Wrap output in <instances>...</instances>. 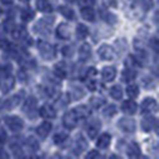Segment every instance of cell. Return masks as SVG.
Segmentation results:
<instances>
[{"label": "cell", "mask_w": 159, "mask_h": 159, "mask_svg": "<svg viewBox=\"0 0 159 159\" xmlns=\"http://www.w3.org/2000/svg\"><path fill=\"white\" fill-rule=\"evenodd\" d=\"M6 123H7V126L12 130H18V129H20V128L23 127L22 121L18 119V117H8L6 120Z\"/></svg>", "instance_id": "6da1fadb"}, {"label": "cell", "mask_w": 159, "mask_h": 159, "mask_svg": "<svg viewBox=\"0 0 159 159\" xmlns=\"http://www.w3.org/2000/svg\"><path fill=\"white\" fill-rule=\"evenodd\" d=\"M99 55L102 59H105V60H109V59H112V50L109 46H103V47L99 49Z\"/></svg>", "instance_id": "7a4b0ae2"}, {"label": "cell", "mask_w": 159, "mask_h": 159, "mask_svg": "<svg viewBox=\"0 0 159 159\" xmlns=\"http://www.w3.org/2000/svg\"><path fill=\"white\" fill-rule=\"evenodd\" d=\"M115 74H116V71H115V68H112V67H105L102 72V75H103V78L105 80H111L115 78Z\"/></svg>", "instance_id": "3957f363"}, {"label": "cell", "mask_w": 159, "mask_h": 159, "mask_svg": "<svg viewBox=\"0 0 159 159\" xmlns=\"http://www.w3.org/2000/svg\"><path fill=\"white\" fill-rule=\"evenodd\" d=\"M120 127L123 128L126 132H133L134 130V122L132 120H121Z\"/></svg>", "instance_id": "277c9868"}, {"label": "cell", "mask_w": 159, "mask_h": 159, "mask_svg": "<svg viewBox=\"0 0 159 159\" xmlns=\"http://www.w3.org/2000/svg\"><path fill=\"white\" fill-rule=\"evenodd\" d=\"M49 130H50V125L48 122H44V123H42L40 127L37 128V134L41 135L42 138H44V136L48 135Z\"/></svg>", "instance_id": "5b68a950"}, {"label": "cell", "mask_w": 159, "mask_h": 159, "mask_svg": "<svg viewBox=\"0 0 159 159\" xmlns=\"http://www.w3.org/2000/svg\"><path fill=\"white\" fill-rule=\"evenodd\" d=\"M122 109L125 110L126 112H130V114H133V112H135L136 110V104L134 103V102H125L123 103V105H122Z\"/></svg>", "instance_id": "8992f818"}, {"label": "cell", "mask_w": 159, "mask_h": 159, "mask_svg": "<svg viewBox=\"0 0 159 159\" xmlns=\"http://www.w3.org/2000/svg\"><path fill=\"white\" fill-rule=\"evenodd\" d=\"M109 143H110V136L108 135V134H103V135L101 136L99 141L97 143V146L102 147V148H105V147L109 146Z\"/></svg>", "instance_id": "52a82bcc"}, {"label": "cell", "mask_w": 159, "mask_h": 159, "mask_svg": "<svg viewBox=\"0 0 159 159\" xmlns=\"http://www.w3.org/2000/svg\"><path fill=\"white\" fill-rule=\"evenodd\" d=\"M81 15L84 16L85 19H88V20H93V18H95V15H93V11H92V8L90 7H84L81 10Z\"/></svg>", "instance_id": "ba28073f"}, {"label": "cell", "mask_w": 159, "mask_h": 159, "mask_svg": "<svg viewBox=\"0 0 159 159\" xmlns=\"http://www.w3.org/2000/svg\"><path fill=\"white\" fill-rule=\"evenodd\" d=\"M41 114H42V116L48 117V119H52V117H54V116H55V112L53 111V109H52L50 107H43Z\"/></svg>", "instance_id": "9c48e42d"}, {"label": "cell", "mask_w": 159, "mask_h": 159, "mask_svg": "<svg viewBox=\"0 0 159 159\" xmlns=\"http://www.w3.org/2000/svg\"><path fill=\"white\" fill-rule=\"evenodd\" d=\"M39 8L42 11H47V12L52 11V7L47 2V0H39Z\"/></svg>", "instance_id": "30bf717a"}, {"label": "cell", "mask_w": 159, "mask_h": 159, "mask_svg": "<svg viewBox=\"0 0 159 159\" xmlns=\"http://www.w3.org/2000/svg\"><path fill=\"white\" fill-rule=\"evenodd\" d=\"M110 95L114 97V98H116V99H119L121 98V96H122V90L120 86H114L111 89V91H110Z\"/></svg>", "instance_id": "8fae6325"}, {"label": "cell", "mask_w": 159, "mask_h": 159, "mask_svg": "<svg viewBox=\"0 0 159 159\" xmlns=\"http://www.w3.org/2000/svg\"><path fill=\"white\" fill-rule=\"evenodd\" d=\"M127 91H128V95L130 96V97H136L138 96V88H136L135 85L128 86Z\"/></svg>", "instance_id": "7c38bea8"}, {"label": "cell", "mask_w": 159, "mask_h": 159, "mask_svg": "<svg viewBox=\"0 0 159 159\" xmlns=\"http://www.w3.org/2000/svg\"><path fill=\"white\" fill-rule=\"evenodd\" d=\"M60 11H61V12H62V13H64L67 18H73V17H74V12L72 11L71 8H67V7L62 8V7H61V8H60Z\"/></svg>", "instance_id": "4fadbf2b"}, {"label": "cell", "mask_w": 159, "mask_h": 159, "mask_svg": "<svg viewBox=\"0 0 159 159\" xmlns=\"http://www.w3.org/2000/svg\"><path fill=\"white\" fill-rule=\"evenodd\" d=\"M78 34H79L80 36H86L88 35V29L85 28V26H83V25H79L78 26Z\"/></svg>", "instance_id": "5bb4252c"}, {"label": "cell", "mask_w": 159, "mask_h": 159, "mask_svg": "<svg viewBox=\"0 0 159 159\" xmlns=\"http://www.w3.org/2000/svg\"><path fill=\"white\" fill-rule=\"evenodd\" d=\"M66 134H64V133H61V134H57V135H55V138H54V140H55L56 143H61V141H64V139L66 138Z\"/></svg>", "instance_id": "9a60e30c"}, {"label": "cell", "mask_w": 159, "mask_h": 159, "mask_svg": "<svg viewBox=\"0 0 159 159\" xmlns=\"http://www.w3.org/2000/svg\"><path fill=\"white\" fill-rule=\"evenodd\" d=\"M6 140V135H5V133L4 132H0V143H4Z\"/></svg>", "instance_id": "2e32d148"}, {"label": "cell", "mask_w": 159, "mask_h": 159, "mask_svg": "<svg viewBox=\"0 0 159 159\" xmlns=\"http://www.w3.org/2000/svg\"><path fill=\"white\" fill-rule=\"evenodd\" d=\"M0 12H1V10H0Z\"/></svg>", "instance_id": "e0dca14e"}]
</instances>
